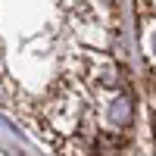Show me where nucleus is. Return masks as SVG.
Listing matches in <instances>:
<instances>
[{"instance_id":"f257e3e1","label":"nucleus","mask_w":156,"mask_h":156,"mask_svg":"<svg viewBox=\"0 0 156 156\" xmlns=\"http://www.w3.org/2000/svg\"><path fill=\"white\" fill-rule=\"evenodd\" d=\"M84 112H87V103L78 100L72 90L53 94V97L44 103V119H47V125H53L56 131H69V134L78 131V125H81Z\"/></svg>"},{"instance_id":"f03ea898","label":"nucleus","mask_w":156,"mask_h":156,"mask_svg":"<svg viewBox=\"0 0 156 156\" xmlns=\"http://www.w3.org/2000/svg\"><path fill=\"white\" fill-rule=\"evenodd\" d=\"M134 125V97L125 87L106 90V109H103V128L109 131H128Z\"/></svg>"},{"instance_id":"7ed1b4c3","label":"nucleus","mask_w":156,"mask_h":156,"mask_svg":"<svg viewBox=\"0 0 156 156\" xmlns=\"http://www.w3.org/2000/svg\"><path fill=\"white\" fill-rule=\"evenodd\" d=\"M87 81L94 84L97 94H106V90H119L122 84V69L112 56H103V53H90L87 56Z\"/></svg>"},{"instance_id":"20e7f679","label":"nucleus","mask_w":156,"mask_h":156,"mask_svg":"<svg viewBox=\"0 0 156 156\" xmlns=\"http://www.w3.org/2000/svg\"><path fill=\"white\" fill-rule=\"evenodd\" d=\"M140 9L144 12H156V0H140Z\"/></svg>"},{"instance_id":"39448f33","label":"nucleus","mask_w":156,"mask_h":156,"mask_svg":"<svg viewBox=\"0 0 156 156\" xmlns=\"http://www.w3.org/2000/svg\"><path fill=\"white\" fill-rule=\"evenodd\" d=\"M103 3H109V6H112V3H115V0H103Z\"/></svg>"},{"instance_id":"423d86ee","label":"nucleus","mask_w":156,"mask_h":156,"mask_svg":"<svg viewBox=\"0 0 156 156\" xmlns=\"http://www.w3.org/2000/svg\"><path fill=\"white\" fill-rule=\"evenodd\" d=\"M153 131H156V122H153Z\"/></svg>"}]
</instances>
